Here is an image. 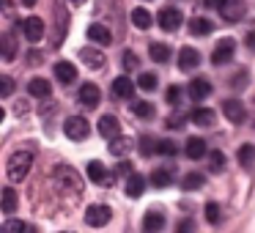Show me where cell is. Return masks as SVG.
Masks as SVG:
<instances>
[{
  "mask_svg": "<svg viewBox=\"0 0 255 233\" xmlns=\"http://www.w3.org/2000/svg\"><path fill=\"white\" fill-rule=\"evenodd\" d=\"M30 167H33V154H30V151H17V154L8 159L6 173H8L11 181H22V178L30 173Z\"/></svg>",
  "mask_w": 255,
  "mask_h": 233,
  "instance_id": "6da1fadb",
  "label": "cell"
},
{
  "mask_svg": "<svg viewBox=\"0 0 255 233\" xmlns=\"http://www.w3.org/2000/svg\"><path fill=\"white\" fill-rule=\"evenodd\" d=\"M63 132H66L69 140H85L88 137V121L83 116H72L63 123Z\"/></svg>",
  "mask_w": 255,
  "mask_h": 233,
  "instance_id": "7a4b0ae2",
  "label": "cell"
},
{
  "mask_svg": "<svg viewBox=\"0 0 255 233\" xmlns=\"http://www.w3.org/2000/svg\"><path fill=\"white\" fill-rule=\"evenodd\" d=\"M233 52H236V41L222 39L220 44L214 47V52H211V63H214V66H225V63L233 58Z\"/></svg>",
  "mask_w": 255,
  "mask_h": 233,
  "instance_id": "3957f363",
  "label": "cell"
},
{
  "mask_svg": "<svg viewBox=\"0 0 255 233\" xmlns=\"http://www.w3.org/2000/svg\"><path fill=\"white\" fill-rule=\"evenodd\" d=\"M159 25H162V30H167V33H173V30H178L184 25V14L178 11V8H162L159 11Z\"/></svg>",
  "mask_w": 255,
  "mask_h": 233,
  "instance_id": "277c9868",
  "label": "cell"
},
{
  "mask_svg": "<svg viewBox=\"0 0 255 233\" xmlns=\"http://www.w3.org/2000/svg\"><path fill=\"white\" fill-rule=\"evenodd\" d=\"M85 222H88L91 228L107 225V222H110V209H107V206H102V203L88 206V211H85Z\"/></svg>",
  "mask_w": 255,
  "mask_h": 233,
  "instance_id": "5b68a950",
  "label": "cell"
},
{
  "mask_svg": "<svg viewBox=\"0 0 255 233\" xmlns=\"http://www.w3.org/2000/svg\"><path fill=\"white\" fill-rule=\"evenodd\" d=\"M22 33H25V39L28 41H41L44 39V19H39V17H28L22 22Z\"/></svg>",
  "mask_w": 255,
  "mask_h": 233,
  "instance_id": "8992f818",
  "label": "cell"
},
{
  "mask_svg": "<svg viewBox=\"0 0 255 233\" xmlns=\"http://www.w3.org/2000/svg\"><path fill=\"white\" fill-rule=\"evenodd\" d=\"M99 134L105 140H116L118 134H121V123H118V118L116 116H102V121H99Z\"/></svg>",
  "mask_w": 255,
  "mask_h": 233,
  "instance_id": "52a82bcc",
  "label": "cell"
},
{
  "mask_svg": "<svg viewBox=\"0 0 255 233\" xmlns=\"http://www.w3.org/2000/svg\"><path fill=\"white\" fill-rule=\"evenodd\" d=\"M88 41H94V44H99V47H107L113 41L110 28H105V25H99V22L88 25Z\"/></svg>",
  "mask_w": 255,
  "mask_h": 233,
  "instance_id": "ba28073f",
  "label": "cell"
},
{
  "mask_svg": "<svg viewBox=\"0 0 255 233\" xmlns=\"http://www.w3.org/2000/svg\"><path fill=\"white\" fill-rule=\"evenodd\" d=\"M178 66H181L184 72H192V69H198V66H200L198 50H192V47H181V50H178Z\"/></svg>",
  "mask_w": 255,
  "mask_h": 233,
  "instance_id": "9c48e42d",
  "label": "cell"
},
{
  "mask_svg": "<svg viewBox=\"0 0 255 233\" xmlns=\"http://www.w3.org/2000/svg\"><path fill=\"white\" fill-rule=\"evenodd\" d=\"M99 99H102V94L94 83H85L83 88H80V105H85L88 110H94V107L99 105Z\"/></svg>",
  "mask_w": 255,
  "mask_h": 233,
  "instance_id": "30bf717a",
  "label": "cell"
},
{
  "mask_svg": "<svg viewBox=\"0 0 255 233\" xmlns=\"http://www.w3.org/2000/svg\"><path fill=\"white\" fill-rule=\"evenodd\" d=\"M222 113H225V118H228V121H233V123H242L244 121V105L239 99L222 102Z\"/></svg>",
  "mask_w": 255,
  "mask_h": 233,
  "instance_id": "8fae6325",
  "label": "cell"
},
{
  "mask_svg": "<svg viewBox=\"0 0 255 233\" xmlns=\"http://www.w3.org/2000/svg\"><path fill=\"white\" fill-rule=\"evenodd\" d=\"M55 77L61 80L63 85H72L74 80H77V69H74V63H69V61H58V63H55Z\"/></svg>",
  "mask_w": 255,
  "mask_h": 233,
  "instance_id": "7c38bea8",
  "label": "cell"
},
{
  "mask_svg": "<svg viewBox=\"0 0 255 233\" xmlns=\"http://www.w3.org/2000/svg\"><path fill=\"white\" fill-rule=\"evenodd\" d=\"M189 96H192L195 102H200V99H206V96L211 94V83L206 77H198V80H192V83H189Z\"/></svg>",
  "mask_w": 255,
  "mask_h": 233,
  "instance_id": "4fadbf2b",
  "label": "cell"
},
{
  "mask_svg": "<svg viewBox=\"0 0 255 233\" xmlns=\"http://www.w3.org/2000/svg\"><path fill=\"white\" fill-rule=\"evenodd\" d=\"M184 154H187L189 159H200V156H206V154H209V148H206V140H203V137H189Z\"/></svg>",
  "mask_w": 255,
  "mask_h": 233,
  "instance_id": "5bb4252c",
  "label": "cell"
},
{
  "mask_svg": "<svg viewBox=\"0 0 255 233\" xmlns=\"http://www.w3.org/2000/svg\"><path fill=\"white\" fill-rule=\"evenodd\" d=\"M113 94L121 96V99H132L134 94V83L129 77H116L113 80Z\"/></svg>",
  "mask_w": 255,
  "mask_h": 233,
  "instance_id": "9a60e30c",
  "label": "cell"
},
{
  "mask_svg": "<svg viewBox=\"0 0 255 233\" xmlns=\"http://www.w3.org/2000/svg\"><path fill=\"white\" fill-rule=\"evenodd\" d=\"M28 91H30V96H39V99H47V96L52 94V85H50V80L36 77V80H30V83H28Z\"/></svg>",
  "mask_w": 255,
  "mask_h": 233,
  "instance_id": "2e32d148",
  "label": "cell"
},
{
  "mask_svg": "<svg viewBox=\"0 0 255 233\" xmlns=\"http://www.w3.org/2000/svg\"><path fill=\"white\" fill-rule=\"evenodd\" d=\"M220 11L225 14V19H228V22H236V19H242L244 6H242V0H225Z\"/></svg>",
  "mask_w": 255,
  "mask_h": 233,
  "instance_id": "e0dca14e",
  "label": "cell"
},
{
  "mask_svg": "<svg viewBox=\"0 0 255 233\" xmlns=\"http://www.w3.org/2000/svg\"><path fill=\"white\" fill-rule=\"evenodd\" d=\"M88 178L94 184H107V181H113V176H107V170H105V165L102 162H88Z\"/></svg>",
  "mask_w": 255,
  "mask_h": 233,
  "instance_id": "ac0fdd59",
  "label": "cell"
},
{
  "mask_svg": "<svg viewBox=\"0 0 255 233\" xmlns=\"http://www.w3.org/2000/svg\"><path fill=\"white\" fill-rule=\"evenodd\" d=\"M80 58H83V63L88 69H102L105 66V55H102L99 50H91V47H85V50L80 52Z\"/></svg>",
  "mask_w": 255,
  "mask_h": 233,
  "instance_id": "d6986e66",
  "label": "cell"
},
{
  "mask_svg": "<svg viewBox=\"0 0 255 233\" xmlns=\"http://www.w3.org/2000/svg\"><path fill=\"white\" fill-rule=\"evenodd\" d=\"M143 192H145V178L137 176V173H132V176L127 178V195L129 198H140Z\"/></svg>",
  "mask_w": 255,
  "mask_h": 233,
  "instance_id": "ffe728a7",
  "label": "cell"
},
{
  "mask_svg": "<svg viewBox=\"0 0 255 233\" xmlns=\"http://www.w3.org/2000/svg\"><path fill=\"white\" fill-rule=\"evenodd\" d=\"M143 228H145V231H162V228H165V214L151 209L148 214L143 217Z\"/></svg>",
  "mask_w": 255,
  "mask_h": 233,
  "instance_id": "44dd1931",
  "label": "cell"
},
{
  "mask_svg": "<svg viewBox=\"0 0 255 233\" xmlns=\"http://www.w3.org/2000/svg\"><path fill=\"white\" fill-rule=\"evenodd\" d=\"M189 121H192V123H198V126H211V123H214V110H206V107H198V110H192Z\"/></svg>",
  "mask_w": 255,
  "mask_h": 233,
  "instance_id": "7402d4cb",
  "label": "cell"
},
{
  "mask_svg": "<svg viewBox=\"0 0 255 233\" xmlns=\"http://www.w3.org/2000/svg\"><path fill=\"white\" fill-rule=\"evenodd\" d=\"M129 151H132V140L129 137H121V134H118L116 140H110V154L113 156H124V154H129Z\"/></svg>",
  "mask_w": 255,
  "mask_h": 233,
  "instance_id": "603a6c76",
  "label": "cell"
},
{
  "mask_svg": "<svg viewBox=\"0 0 255 233\" xmlns=\"http://www.w3.org/2000/svg\"><path fill=\"white\" fill-rule=\"evenodd\" d=\"M211 30H214V25L203 17H195L192 22H189V33L192 36H206V33H211Z\"/></svg>",
  "mask_w": 255,
  "mask_h": 233,
  "instance_id": "cb8c5ba5",
  "label": "cell"
},
{
  "mask_svg": "<svg viewBox=\"0 0 255 233\" xmlns=\"http://www.w3.org/2000/svg\"><path fill=\"white\" fill-rule=\"evenodd\" d=\"M132 113L137 118H151V116H154V102H145V99L134 102L132 99Z\"/></svg>",
  "mask_w": 255,
  "mask_h": 233,
  "instance_id": "d4e9b609",
  "label": "cell"
},
{
  "mask_svg": "<svg viewBox=\"0 0 255 233\" xmlns=\"http://www.w3.org/2000/svg\"><path fill=\"white\" fill-rule=\"evenodd\" d=\"M236 159H239V165H242V167H250V165H253V162H255V145L244 143L242 148H239Z\"/></svg>",
  "mask_w": 255,
  "mask_h": 233,
  "instance_id": "484cf974",
  "label": "cell"
},
{
  "mask_svg": "<svg viewBox=\"0 0 255 233\" xmlns=\"http://www.w3.org/2000/svg\"><path fill=\"white\" fill-rule=\"evenodd\" d=\"M148 55L154 58L156 63H165V61H170V47H165V44H156V41H154V44L148 47Z\"/></svg>",
  "mask_w": 255,
  "mask_h": 233,
  "instance_id": "4316f807",
  "label": "cell"
},
{
  "mask_svg": "<svg viewBox=\"0 0 255 233\" xmlns=\"http://www.w3.org/2000/svg\"><path fill=\"white\" fill-rule=\"evenodd\" d=\"M132 25H134V28H140V30L151 28V14L145 11V8H134V11H132Z\"/></svg>",
  "mask_w": 255,
  "mask_h": 233,
  "instance_id": "83f0119b",
  "label": "cell"
},
{
  "mask_svg": "<svg viewBox=\"0 0 255 233\" xmlns=\"http://www.w3.org/2000/svg\"><path fill=\"white\" fill-rule=\"evenodd\" d=\"M17 58V41L11 33H3V61H14Z\"/></svg>",
  "mask_w": 255,
  "mask_h": 233,
  "instance_id": "f1b7e54d",
  "label": "cell"
},
{
  "mask_svg": "<svg viewBox=\"0 0 255 233\" xmlns=\"http://www.w3.org/2000/svg\"><path fill=\"white\" fill-rule=\"evenodd\" d=\"M151 181H154V187H170V184H173V173L165 170V167H159V170L151 173Z\"/></svg>",
  "mask_w": 255,
  "mask_h": 233,
  "instance_id": "f546056e",
  "label": "cell"
},
{
  "mask_svg": "<svg viewBox=\"0 0 255 233\" xmlns=\"http://www.w3.org/2000/svg\"><path fill=\"white\" fill-rule=\"evenodd\" d=\"M11 211H17V192L6 187L3 189V214H11Z\"/></svg>",
  "mask_w": 255,
  "mask_h": 233,
  "instance_id": "4dcf8cb0",
  "label": "cell"
},
{
  "mask_svg": "<svg viewBox=\"0 0 255 233\" xmlns=\"http://www.w3.org/2000/svg\"><path fill=\"white\" fill-rule=\"evenodd\" d=\"M156 85H159V77H156V74H151V72H143V74H140L137 88H143V91H156Z\"/></svg>",
  "mask_w": 255,
  "mask_h": 233,
  "instance_id": "1f68e13d",
  "label": "cell"
},
{
  "mask_svg": "<svg viewBox=\"0 0 255 233\" xmlns=\"http://www.w3.org/2000/svg\"><path fill=\"white\" fill-rule=\"evenodd\" d=\"M121 63H124V69H127V72H134V69H140V58L134 55L132 50H127L121 55Z\"/></svg>",
  "mask_w": 255,
  "mask_h": 233,
  "instance_id": "d6a6232c",
  "label": "cell"
},
{
  "mask_svg": "<svg viewBox=\"0 0 255 233\" xmlns=\"http://www.w3.org/2000/svg\"><path fill=\"white\" fill-rule=\"evenodd\" d=\"M154 151H159V143H154V137H148V134H145V137H140V154L151 156Z\"/></svg>",
  "mask_w": 255,
  "mask_h": 233,
  "instance_id": "836d02e7",
  "label": "cell"
},
{
  "mask_svg": "<svg viewBox=\"0 0 255 233\" xmlns=\"http://www.w3.org/2000/svg\"><path fill=\"white\" fill-rule=\"evenodd\" d=\"M206 184V176L203 173H189L187 178H184V189H198Z\"/></svg>",
  "mask_w": 255,
  "mask_h": 233,
  "instance_id": "e575fe53",
  "label": "cell"
},
{
  "mask_svg": "<svg viewBox=\"0 0 255 233\" xmlns=\"http://www.w3.org/2000/svg\"><path fill=\"white\" fill-rule=\"evenodd\" d=\"M209 162H211V170L220 173L222 167H225V154H222V151H209Z\"/></svg>",
  "mask_w": 255,
  "mask_h": 233,
  "instance_id": "d590c367",
  "label": "cell"
},
{
  "mask_svg": "<svg viewBox=\"0 0 255 233\" xmlns=\"http://www.w3.org/2000/svg\"><path fill=\"white\" fill-rule=\"evenodd\" d=\"M220 203H214V200H211V203H206V220L211 222V225H217V222H220Z\"/></svg>",
  "mask_w": 255,
  "mask_h": 233,
  "instance_id": "8d00e7d4",
  "label": "cell"
},
{
  "mask_svg": "<svg viewBox=\"0 0 255 233\" xmlns=\"http://www.w3.org/2000/svg\"><path fill=\"white\" fill-rule=\"evenodd\" d=\"M11 91H14V80L8 77H0V96H3V99H8V96H11Z\"/></svg>",
  "mask_w": 255,
  "mask_h": 233,
  "instance_id": "74e56055",
  "label": "cell"
},
{
  "mask_svg": "<svg viewBox=\"0 0 255 233\" xmlns=\"http://www.w3.org/2000/svg\"><path fill=\"white\" fill-rule=\"evenodd\" d=\"M3 228H6V231H19V233L30 231V225H28V222H22V220H8Z\"/></svg>",
  "mask_w": 255,
  "mask_h": 233,
  "instance_id": "f35d334b",
  "label": "cell"
},
{
  "mask_svg": "<svg viewBox=\"0 0 255 233\" xmlns=\"http://www.w3.org/2000/svg\"><path fill=\"white\" fill-rule=\"evenodd\" d=\"M176 143H173V140H162V143H159V154H165V156H173V154H176Z\"/></svg>",
  "mask_w": 255,
  "mask_h": 233,
  "instance_id": "ab89813d",
  "label": "cell"
},
{
  "mask_svg": "<svg viewBox=\"0 0 255 233\" xmlns=\"http://www.w3.org/2000/svg\"><path fill=\"white\" fill-rule=\"evenodd\" d=\"M167 102H170V105H178V102H181V88H178V85H170V88H167Z\"/></svg>",
  "mask_w": 255,
  "mask_h": 233,
  "instance_id": "60d3db41",
  "label": "cell"
},
{
  "mask_svg": "<svg viewBox=\"0 0 255 233\" xmlns=\"http://www.w3.org/2000/svg\"><path fill=\"white\" fill-rule=\"evenodd\" d=\"M184 126V118L181 116H170L167 118V129H181Z\"/></svg>",
  "mask_w": 255,
  "mask_h": 233,
  "instance_id": "b9f144b4",
  "label": "cell"
},
{
  "mask_svg": "<svg viewBox=\"0 0 255 233\" xmlns=\"http://www.w3.org/2000/svg\"><path fill=\"white\" fill-rule=\"evenodd\" d=\"M244 85H247V72H239L233 77V88H244Z\"/></svg>",
  "mask_w": 255,
  "mask_h": 233,
  "instance_id": "7bdbcfd3",
  "label": "cell"
},
{
  "mask_svg": "<svg viewBox=\"0 0 255 233\" xmlns=\"http://www.w3.org/2000/svg\"><path fill=\"white\" fill-rule=\"evenodd\" d=\"M222 3L225 0H200V6H206V8H222Z\"/></svg>",
  "mask_w": 255,
  "mask_h": 233,
  "instance_id": "ee69618b",
  "label": "cell"
},
{
  "mask_svg": "<svg viewBox=\"0 0 255 233\" xmlns=\"http://www.w3.org/2000/svg\"><path fill=\"white\" fill-rule=\"evenodd\" d=\"M129 167H132V165H127V162H124V165H118V173H124V176H132V170H129Z\"/></svg>",
  "mask_w": 255,
  "mask_h": 233,
  "instance_id": "f6af8a7d",
  "label": "cell"
},
{
  "mask_svg": "<svg viewBox=\"0 0 255 233\" xmlns=\"http://www.w3.org/2000/svg\"><path fill=\"white\" fill-rule=\"evenodd\" d=\"M247 44H250V47H253V50H255V33H250V36H247Z\"/></svg>",
  "mask_w": 255,
  "mask_h": 233,
  "instance_id": "bcb514c9",
  "label": "cell"
},
{
  "mask_svg": "<svg viewBox=\"0 0 255 233\" xmlns=\"http://www.w3.org/2000/svg\"><path fill=\"white\" fill-rule=\"evenodd\" d=\"M22 3H25V6L30 8V6H36V3H39V0H22Z\"/></svg>",
  "mask_w": 255,
  "mask_h": 233,
  "instance_id": "7dc6e473",
  "label": "cell"
},
{
  "mask_svg": "<svg viewBox=\"0 0 255 233\" xmlns=\"http://www.w3.org/2000/svg\"><path fill=\"white\" fill-rule=\"evenodd\" d=\"M72 3H80V0H72Z\"/></svg>",
  "mask_w": 255,
  "mask_h": 233,
  "instance_id": "c3c4849f",
  "label": "cell"
}]
</instances>
